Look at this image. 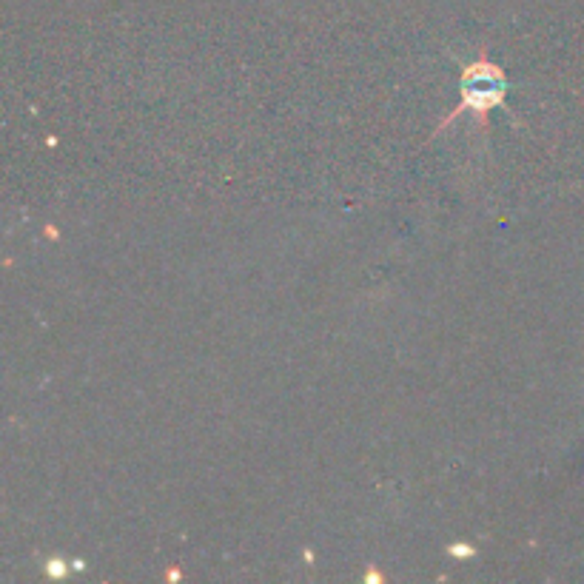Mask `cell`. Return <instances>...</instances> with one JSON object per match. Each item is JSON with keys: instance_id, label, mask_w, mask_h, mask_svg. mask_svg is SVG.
<instances>
[{"instance_id": "cell-1", "label": "cell", "mask_w": 584, "mask_h": 584, "mask_svg": "<svg viewBox=\"0 0 584 584\" xmlns=\"http://www.w3.org/2000/svg\"><path fill=\"white\" fill-rule=\"evenodd\" d=\"M508 95V80H505V72L496 66V63H490L488 57L482 55L479 60H473L471 66L462 72V103L453 109L442 123H439V129L436 132H442V129H448V123L456 120V114L462 112H473L479 117V123H482V129L488 132V114L490 109H496V106H502V100Z\"/></svg>"}, {"instance_id": "cell-2", "label": "cell", "mask_w": 584, "mask_h": 584, "mask_svg": "<svg viewBox=\"0 0 584 584\" xmlns=\"http://www.w3.org/2000/svg\"><path fill=\"white\" fill-rule=\"evenodd\" d=\"M46 573H49V576H55V579H60V576H66V573H69V565H66L63 559H49V562H46Z\"/></svg>"}, {"instance_id": "cell-3", "label": "cell", "mask_w": 584, "mask_h": 584, "mask_svg": "<svg viewBox=\"0 0 584 584\" xmlns=\"http://www.w3.org/2000/svg\"><path fill=\"white\" fill-rule=\"evenodd\" d=\"M451 553H453V556H473L471 547H465V545H453Z\"/></svg>"}]
</instances>
